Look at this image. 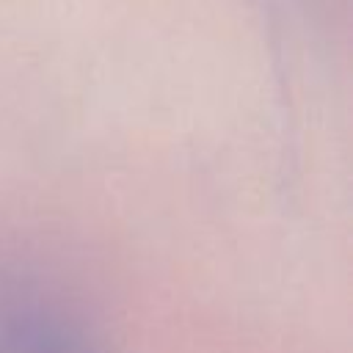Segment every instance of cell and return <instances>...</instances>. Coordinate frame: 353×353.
<instances>
[{"label": "cell", "instance_id": "1", "mask_svg": "<svg viewBox=\"0 0 353 353\" xmlns=\"http://www.w3.org/2000/svg\"><path fill=\"white\" fill-rule=\"evenodd\" d=\"M0 353H97L58 298L28 270L0 262Z\"/></svg>", "mask_w": 353, "mask_h": 353}]
</instances>
